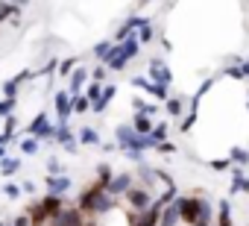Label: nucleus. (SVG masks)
<instances>
[{
  "instance_id": "obj_7",
  "label": "nucleus",
  "mask_w": 249,
  "mask_h": 226,
  "mask_svg": "<svg viewBox=\"0 0 249 226\" xmlns=\"http://www.w3.org/2000/svg\"><path fill=\"white\" fill-rule=\"evenodd\" d=\"M147 74H150L147 79H150L153 85H164V88H170V79H173V74H170V68H167L161 59H153Z\"/></svg>"
},
{
  "instance_id": "obj_13",
  "label": "nucleus",
  "mask_w": 249,
  "mask_h": 226,
  "mask_svg": "<svg viewBox=\"0 0 249 226\" xmlns=\"http://www.w3.org/2000/svg\"><path fill=\"white\" fill-rule=\"evenodd\" d=\"M114 138H117V141H114V147H120L123 153H126V150H132V144H135V138H138V135H135V130H132L129 124H120V127L114 130Z\"/></svg>"
},
{
  "instance_id": "obj_45",
  "label": "nucleus",
  "mask_w": 249,
  "mask_h": 226,
  "mask_svg": "<svg viewBox=\"0 0 249 226\" xmlns=\"http://www.w3.org/2000/svg\"><path fill=\"white\" fill-rule=\"evenodd\" d=\"M6 159V147H0V162H3Z\"/></svg>"
},
{
  "instance_id": "obj_15",
  "label": "nucleus",
  "mask_w": 249,
  "mask_h": 226,
  "mask_svg": "<svg viewBox=\"0 0 249 226\" xmlns=\"http://www.w3.org/2000/svg\"><path fill=\"white\" fill-rule=\"evenodd\" d=\"M38 203H41V208H44L47 220H53V217H56V214H59V211L65 208V197H50V194H44V197H41Z\"/></svg>"
},
{
  "instance_id": "obj_28",
  "label": "nucleus",
  "mask_w": 249,
  "mask_h": 226,
  "mask_svg": "<svg viewBox=\"0 0 249 226\" xmlns=\"http://www.w3.org/2000/svg\"><path fill=\"white\" fill-rule=\"evenodd\" d=\"M15 115V100H0V121Z\"/></svg>"
},
{
  "instance_id": "obj_42",
  "label": "nucleus",
  "mask_w": 249,
  "mask_h": 226,
  "mask_svg": "<svg viewBox=\"0 0 249 226\" xmlns=\"http://www.w3.org/2000/svg\"><path fill=\"white\" fill-rule=\"evenodd\" d=\"M211 168L214 170H229V159H217V162H211Z\"/></svg>"
},
{
  "instance_id": "obj_40",
  "label": "nucleus",
  "mask_w": 249,
  "mask_h": 226,
  "mask_svg": "<svg viewBox=\"0 0 249 226\" xmlns=\"http://www.w3.org/2000/svg\"><path fill=\"white\" fill-rule=\"evenodd\" d=\"M9 226H30V220H27V214H18V217L9 220Z\"/></svg>"
},
{
  "instance_id": "obj_25",
  "label": "nucleus",
  "mask_w": 249,
  "mask_h": 226,
  "mask_svg": "<svg viewBox=\"0 0 249 226\" xmlns=\"http://www.w3.org/2000/svg\"><path fill=\"white\" fill-rule=\"evenodd\" d=\"M71 109H73V115H85V112H91V103L79 94V97H71Z\"/></svg>"
},
{
  "instance_id": "obj_46",
  "label": "nucleus",
  "mask_w": 249,
  "mask_h": 226,
  "mask_svg": "<svg viewBox=\"0 0 249 226\" xmlns=\"http://www.w3.org/2000/svg\"><path fill=\"white\" fill-rule=\"evenodd\" d=\"M0 124H3V121H0Z\"/></svg>"
},
{
  "instance_id": "obj_43",
  "label": "nucleus",
  "mask_w": 249,
  "mask_h": 226,
  "mask_svg": "<svg viewBox=\"0 0 249 226\" xmlns=\"http://www.w3.org/2000/svg\"><path fill=\"white\" fill-rule=\"evenodd\" d=\"M82 226H100V223H97V220H91V217H85V220H82Z\"/></svg>"
},
{
  "instance_id": "obj_34",
  "label": "nucleus",
  "mask_w": 249,
  "mask_h": 226,
  "mask_svg": "<svg viewBox=\"0 0 249 226\" xmlns=\"http://www.w3.org/2000/svg\"><path fill=\"white\" fill-rule=\"evenodd\" d=\"M229 162H234V165H246V162H249V150H240V147H234Z\"/></svg>"
},
{
  "instance_id": "obj_21",
  "label": "nucleus",
  "mask_w": 249,
  "mask_h": 226,
  "mask_svg": "<svg viewBox=\"0 0 249 226\" xmlns=\"http://www.w3.org/2000/svg\"><path fill=\"white\" fill-rule=\"evenodd\" d=\"M182 109H185V97H167L164 100V112H167L170 118H179Z\"/></svg>"
},
{
  "instance_id": "obj_20",
  "label": "nucleus",
  "mask_w": 249,
  "mask_h": 226,
  "mask_svg": "<svg viewBox=\"0 0 249 226\" xmlns=\"http://www.w3.org/2000/svg\"><path fill=\"white\" fill-rule=\"evenodd\" d=\"M129 127L135 130V135H150V132H153V121H150L147 115H135Z\"/></svg>"
},
{
  "instance_id": "obj_26",
  "label": "nucleus",
  "mask_w": 249,
  "mask_h": 226,
  "mask_svg": "<svg viewBox=\"0 0 249 226\" xmlns=\"http://www.w3.org/2000/svg\"><path fill=\"white\" fill-rule=\"evenodd\" d=\"M38 150H41V141H36V138H24L21 141V153L24 156H36Z\"/></svg>"
},
{
  "instance_id": "obj_1",
  "label": "nucleus",
  "mask_w": 249,
  "mask_h": 226,
  "mask_svg": "<svg viewBox=\"0 0 249 226\" xmlns=\"http://www.w3.org/2000/svg\"><path fill=\"white\" fill-rule=\"evenodd\" d=\"M117 206V200L114 197H108L106 194V188L103 185H97V182H91L82 194H79V200H76V208H79V214L82 217H100V214H108L111 208Z\"/></svg>"
},
{
  "instance_id": "obj_29",
  "label": "nucleus",
  "mask_w": 249,
  "mask_h": 226,
  "mask_svg": "<svg viewBox=\"0 0 249 226\" xmlns=\"http://www.w3.org/2000/svg\"><path fill=\"white\" fill-rule=\"evenodd\" d=\"M111 47H114V41H100V44H94V56L103 62V59L111 53Z\"/></svg>"
},
{
  "instance_id": "obj_36",
  "label": "nucleus",
  "mask_w": 249,
  "mask_h": 226,
  "mask_svg": "<svg viewBox=\"0 0 249 226\" xmlns=\"http://www.w3.org/2000/svg\"><path fill=\"white\" fill-rule=\"evenodd\" d=\"M88 76H91V82H97V85H103V79H106V68L100 65V68H94V71H88Z\"/></svg>"
},
{
  "instance_id": "obj_3",
  "label": "nucleus",
  "mask_w": 249,
  "mask_h": 226,
  "mask_svg": "<svg viewBox=\"0 0 249 226\" xmlns=\"http://www.w3.org/2000/svg\"><path fill=\"white\" fill-rule=\"evenodd\" d=\"M202 208H205V200L202 197H179V223L194 226L199 220Z\"/></svg>"
},
{
  "instance_id": "obj_22",
  "label": "nucleus",
  "mask_w": 249,
  "mask_h": 226,
  "mask_svg": "<svg viewBox=\"0 0 249 226\" xmlns=\"http://www.w3.org/2000/svg\"><path fill=\"white\" fill-rule=\"evenodd\" d=\"M21 12H24L21 3H0V24H3V21H12V18L21 15Z\"/></svg>"
},
{
  "instance_id": "obj_16",
  "label": "nucleus",
  "mask_w": 249,
  "mask_h": 226,
  "mask_svg": "<svg viewBox=\"0 0 249 226\" xmlns=\"http://www.w3.org/2000/svg\"><path fill=\"white\" fill-rule=\"evenodd\" d=\"M24 214H27V220H30V226H47V223H50V220H47V214H44V208H41V203H38V200H36V203H30V206H27V211H24Z\"/></svg>"
},
{
  "instance_id": "obj_23",
  "label": "nucleus",
  "mask_w": 249,
  "mask_h": 226,
  "mask_svg": "<svg viewBox=\"0 0 249 226\" xmlns=\"http://www.w3.org/2000/svg\"><path fill=\"white\" fill-rule=\"evenodd\" d=\"M21 170V159H15V156H6L3 162H0V173L3 176H15Z\"/></svg>"
},
{
  "instance_id": "obj_27",
  "label": "nucleus",
  "mask_w": 249,
  "mask_h": 226,
  "mask_svg": "<svg viewBox=\"0 0 249 226\" xmlns=\"http://www.w3.org/2000/svg\"><path fill=\"white\" fill-rule=\"evenodd\" d=\"M111 176H114V173H111V168H108V165H100V168H97V179H94V182L106 188V185L111 182Z\"/></svg>"
},
{
  "instance_id": "obj_38",
  "label": "nucleus",
  "mask_w": 249,
  "mask_h": 226,
  "mask_svg": "<svg viewBox=\"0 0 249 226\" xmlns=\"http://www.w3.org/2000/svg\"><path fill=\"white\" fill-rule=\"evenodd\" d=\"M226 76H234V79H243L246 74H243V65H231V68H226Z\"/></svg>"
},
{
  "instance_id": "obj_44",
  "label": "nucleus",
  "mask_w": 249,
  "mask_h": 226,
  "mask_svg": "<svg viewBox=\"0 0 249 226\" xmlns=\"http://www.w3.org/2000/svg\"><path fill=\"white\" fill-rule=\"evenodd\" d=\"M243 74H246V76H249V59H246V62H243Z\"/></svg>"
},
{
  "instance_id": "obj_35",
  "label": "nucleus",
  "mask_w": 249,
  "mask_h": 226,
  "mask_svg": "<svg viewBox=\"0 0 249 226\" xmlns=\"http://www.w3.org/2000/svg\"><path fill=\"white\" fill-rule=\"evenodd\" d=\"M62 173H65L62 162H59V159H50V162H47V176H62Z\"/></svg>"
},
{
  "instance_id": "obj_30",
  "label": "nucleus",
  "mask_w": 249,
  "mask_h": 226,
  "mask_svg": "<svg viewBox=\"0 0 249 226\" xmlns=\"http://www.w3.org/2000/svg\"><path fill=\"white\" fill-rule=\"evenodd\" d=\"M150 138H153V144L159 147L164 138H167V124H159V127H153V132H150Z\"/></svg>"
},
{
  "instance_id": "obj_32",
  "label": "nucleus",
  "mask_w": 249,
  "mask_h": 226,
  "mask_svg": "<svg viewBox=\"0 0 249 226\" xmlns=\"http://www.w3.org/2000/svg\"><path fill=\"white\" fill-rule=\"evenodd\" d=\"M73 68H76V59H73V56H71V59H62V62H59V68H56V71H59V74H62V76H71V74H73Z\"/></svg>"
},
{
  "instance_id": "obj_10",
  "label": "nucleus",
  "mask_w": 249,
  "mask_h": 226,
  "mask_svg": "<svg viewBox=\"0 0 249 226\" xmlns=\"http://www.w3.org/2000/svg\"><path fill=\"white\" fill-rule=\"evenodd\" d=\"M129 188H132V176H129V173H117V176H111V182L106 185V194L117 200V197L126 194Z\"/></svg>"
},
{
  "instance_id": "obj_5",
  "label": "nucleus",
  "mask_w": 249,
  "mask_h": 226,
  "mask_svg": "<svg viewBox=\"0 0 249 226\" xmlns=\"http://www.w3.org/2000/svg\"><path fill=\"white\" fill-rule=\"evenodd\" d=\"M27 132H30V138H36V141H41V138H50V141H53V124H50V118H47V112H41V115H36V118L30 121Z\"/></svg>"
},
{
  "instance_id": "obj_4",
  "label": "nucleus",
  "mask_w": 249,
  "mask_h": 226,
  "mask_svg": "<svg viewBox=\"0 0 249 226\" xmlns=\"http://www.w3.org/2000/svg\"><path fill=\"white\" fill-rule=\"evenodd\" d=\"M123 197H126V203H129V211H135V214H144V211L153 206V194H150V188H138V185H132Z\"/></svg>"
},
{
  "instance_id": "obj_2",
  "label": "nucleus",
  "mask_w": 249,
  "mask_h": 226,
  "mask_svg": "<svg viewBox=\"0 0 249 226\" xmlns=\"http://www.w3.org/2000/svg\"><path fill=\"white\" fill-rule=\"evenodd\" d=\"M138 53H141V44H138L135 36H129L126 41H120V44L111 47V53L103 59V68H106V71H123Z\"/></svg>"
},
{
  "instance_id": "obj_37",
  "label": "nucleus",
  "mask_w": 249,
  "mask_h": 226,
  "mask_svg": "<svg viewBox=\"0 0 249 226\" xmlns=\"http://www.w3.org/2000/svg\"><path fill=\"white\" fill-rule=\"evenodd\" d=\"M3 194L15 200V197H21V185H18V182H6V185H3Z\"/></svg>"
},
{
  "instance_id": "obj_19",
  "label": "nucleus",
  "mask_w": 249,
  "mask_h": 226,
  "mask_svg": "<svg viewBox=\"0 0 249 226\" xmlns=\"http://www.w3.org/2000/svg\"><path fill=\"white\" fill-rule=\"evenodd\" d=\"M76 144H85V147H100V132L94 127H82L76 132Z\"/></svg>"
},
{
  "instance_id": "obj_39",
  "label": "nucleus",
  "mask_w": 249,
  "mask_h": 226,
  "mask_svg": "<svg viewBox=\"0 0 249 226\" xmlns=\"http://www.w3.org/2000/svg\"><path fill=\"white\" fill-rule=\"evenodd\" d=\"M21 194H36V182H33V179L21 182Z\"/></svg>"
},
{
  "instance_id": "obj_6",
  "label": "nucleus",
  "mask_w": 249,
  "mask_h": 226,
  "mask_svg": "<svg viewBox=\"0 0 249 226\" xmlns=\"http://www.w3.org/2000/svg\"><path fill=\"white\" fill-rule=\"evenodd\" d=\"M53 112H56V121H59V124H68V121H71L73 109H71V94H68L65 88L56 91V97H53Z\"/></svg>"
},
{
  "instance_id": "obj_18",
  "label": "nucleus",
  "mask_w": 249,
  "mask_h": 226,
  "mask_svg": "<svg viewBox=\"0 0 249 226\" xmlns=\"http://www.w3.org/2000/svg\"><path fill=\"white\" fill-rule=\"evenodd\" d=\"M114 94H117V85H103V94H100V100H97V103H91V112H94V115L106 112V106L114 100Z\"/></svg>"
},
{
  "instance_id": "obj_14",
  "label": "nucleus",
  "mask_w": 249,
  "mask_h": 226,
  "mask_svg": "<svg viewBox=\"0 0 249 226\" xmlns=\"http://www.w3.org/2000/svg\"><path fill=\"white\" fill-rule=\"evenodd\" d=\"M30 76H33V71H21L15 79H6V82H3V100H15L18 91H21V85H24Z\"/></svg>"
},
{
  "instance_id": "obj_41",
  "label": "nucleus",
  "mask_w": 249,
  "mask_h": 226,
  "mask_svg": "<svg viewBox=\"0 0 249 226\" xmlns=\"http://www.w3.org/2000/svg\"><path fill=\"white\" fill-rule=\"evenodd\" d=\"M156 150H159V153H176V147H173L170 141H161V144H159Z\"/></svg>"
},
{
  "instance_id": "obj_8",
  "label": "nucleus",
  "mask_w": 249,
  "mask_h": 226,
  "mask_svg": "<svg viewBox=\"0 0 249 226\" xmlns=\"http://www.w3.org/2000/svg\"><path fill=\"white\" fill-rule=\"evenodd\" d=\"M82 214H79V208L76 206H65L53 220H50V226H82Z\"/></svg>"
},
{
  "instance_id": "obj_9",
  "label": "nucleus",
  "mask_w": 249,
  "mask_h": 226,
  "mask_svg": "<svg viewBox=\"0 0 249 226\" xmlns=\"http://www.w3.org/2000/svg\"><path fill=\"white\" fill-rule=\"evenodd\" d=\"M53 141L62 144L68 153H76V147H79V144H76V135L68 130V124H56V127H53Z\"/></svg>"
},
{
  "instance_id": "obj_33",
  "label": "nucleus",
  "mask_w": 249,
  "mask_h": 226,
  "mask_svg": "<svg viewBox=\"0 0 249 226\" xmlns=\"http://www.w3.org/2000/svg\"><path fill=\"white\" fill-rule=\"evenodd\" d=\"M135 38H138V44H147V41L153 38V24L147 21V24H144V27L138 30V36H135Z\"/></svg>"
},
{
  "instance_id": "obj_17",
  "label": "nucleus",
  "mask_w": 249,
  "mask_h": 226,
  "mask_svg": "<svg viewBox=\"0 0 249 226\" xmlns=\"http://www.w3.org/2000/svg\"><path fill=\"white\" fill-rule=\"evenodd\" d=\"M179 223V197L161 208V217H159V226H176Z\"/></svg>"
},
{
  "instance_id": "obj_11",
  "label": "nucleus",
  "mask_w": 249,
  "mask_h": 226,
  "mask_svg": "<svg viewBox=\"0 0 249 226\" xmlns=\"http://www.w3.org/2000/svg\"><path fill=\"white\" fill-rule=\"evenodd\" d=\"M85 85H88V68H73V74L68 76V88H65V91H68L71 97H79Z\"/></svg>"
},
{
  "instance_id": "obj_24",
  "label": "nucleus",
  "mask_w": 249,
  "mask_h": 226,
  "mask_svg": "<svg viewBox=\"0 0 249 226\" xmlns=\"http://www.w3.org/2000/svg\"><path fill=\"white\" fill-rule=\"evenodd\" d=\"M100 94H103V85H97V82H88V85L82 88V97H85L88 103H97Z\"/></svg>"
},
{
  "instance_id": "obj_12",
  "label": "nucleus",
  "mask_w": 249,
  "mask_h": 226,
  "mask_svg": "<svg viewBox=\"0 0 249 226\" xmlns=\"http://www.w3.org/2000/svg\"><path fill=\"white\" fill-rule=\"evenodd\" d=\"M44 185H47V194H50V197H65V194L71 191V185H73V182H71V176H68V173H62V176H47V182H44Z\"/></svg>"
},
{
  "instance_id": "obj_31",
  "label": "nucleus",
  "mask_w": 249,
  "mask_h": 226,
  "mask_svg": "<svg viewBox=\"0 0 249 226\" xmlns=\"http://www.w3.org/2000/svg\"><path fill=\"white\" fill-rule=\"evenodd\" d=\"M240 191L249 194V179L246 176H231V194H240Z\"/></svg>"
}]
</instances>
